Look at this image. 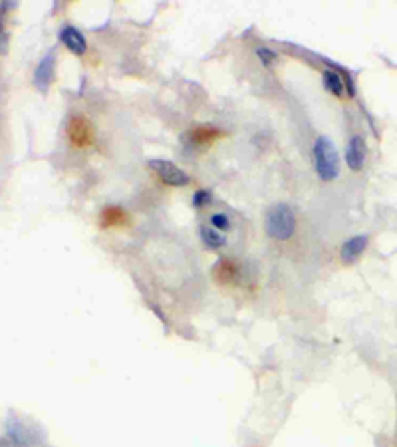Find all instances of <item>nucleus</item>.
Segmentation results:
<instances>
[{
    "instance_id": "nucleus-2",
    "label": "nucleus",
    "mask_w": 397,
    "mask_h": 447,
    "mask_svg": "<svg viewBox=\"0 0 397 447\" xmlns=\"http://www.w3.org/2000/svg\"><path fill=\"white\" fill-rule=\"evenodd\" d=\"M316 171L322 181H334L340 173V157L330 138L322 136L314 143Z\"/></svg>"
},
{
    "instance_id": "nucleus-15",
    "label": "nucleus",
    "mask_w": 397,
    "mask_h": 447,
    "mask_svg": "<svg viewBox=\"0 0 397 447\" xmlns=\"http://www.w3.org/2000/svg\"><path fill=\"white\" fill-rule=\"evenodd\" d=\"M209 201H211V193H209V191H197V193H195V199H193V203H195L197 207H203Z\"/></svg>"
},
{
    "instance_id": "nucleus-8",
    "label": "nucleus",
    "mask_w": 397,
    "mask_h": 447,
    "mask_svg": "<svg viewBox=\"0 0 397 447\" xmlns=\"http://www.w3.org/2000/svg\"><path fill=\"white\" fill-rule=\"evenodd\" d=\"M129 221V217H127V213H125L122 207H106V209L102 211V215H99V223L102 227H106V229H110V227H122Z\"/></svg>"
},
{
    "instance_id": "nucleus-7",
    "label": "nucleus",
    "mask_w": 397,
    "mask_h": 447,
    "mask_svg": "<svg viewBox=\"0 0 397 447\" xmlns=\"http://www.w3.org/2000/svg\"><path fill=\"white\" fill-rule=\"evenodd\" d=\"M60 40L64 42V46L68 48L70 52H74L78 56H82L83 52H86V48H88L83 34L78 29H74V26H66V29L62 30Z\"/></svg>"
},
{
    "instance_id": "nucleus-16",
    "label": "nucleus",
    "mask_w": 397,
    "mask_h": 447,
    "mask_svg": "<svg viewBox=\"0 0 397 447\" xmlns=\"http://www.w3.org/2000/svg\"><path fill=\"white\" fill-rule=\"evenodd\" d=\"M259 56H261L262 62H264V64L268 66V64L273 62L274 58H276V54H274V52H270L268 48H259Z\"/></svg>"
},
{
    "instance_id": "nucleus-4",
    "label": "nucleus",
    "mask_w": 397,
    "mask_h": 447,
    "mask_svg": "<svg viewBox=\"0 0 397 447\" xmlns=\"http://www.w3.org/2000/svg\"><path fill=\"white\" fill-rule=\"evenodd\" d=\"M149 168L157 173V177H161V181L171 185V187H185L189 183V175L179 169L175 163L165 161V159H151Z\"/></svg>"
},
{
    "instance_id": "nucleus-6",
    "label": "nucleus",
    "mask_w": 397,
    "mask_h": 447,
    "mask_svg": "<svg viewBox=\"0 0 397 447\" xmlns=\"http://www.w3.org/2000/svg\"><path fill=\"white\" fill-rule=\"evenodd\" d=\"M366 155H368V149H366V141L362 136H354L350 143H348V149H346V163L348 168L352 171H359L364 168L366 163Z\"/></svg>"
},
{
    "instance_id": "nucleus-13",
    "label": "nucleus",
    "mask_w": 397,
    "mask_h": 447,
    "mask_svg": "<svg viewBox=\"0 0 397 447\" xmlns=\"http://www.w3.org/2000/svg\"><path fill=\"white\" fill-rule=\"evenodd\" d=\"M215 275H217V279L222 284H229V282H233L234 275H236V268L231 261H222L219 263V266L215 268Z\"/></svg>"
},
{
    "instance_id": "nucleus-9",
    "label": "nucleus",
    "mask_w": 397,
    "mask_h": 447,
    "mask_svg": "<svg viewBox=\"0 0 397 447\" xmlns=\"http://www.w3.org/2000/svg\"><path fill=\"white\" fill-rule=\"evenodd\" d=\"M219 138H225V133L213 126H199L191 131V141L195 145H206V143L217 141Z\"/></svg>"
},
{
    "instance_id": "nucleus-12",
    "label": "nucleus",
    "mask_w": 397,
    "mask_h": 447,
    "mask_svg": "<svg viewBox=\"0 0 397 447\" xmlns=\"http://www.w3.org/2000/svg\"><path fill=\"white\" fill-rule=\"evenodd\" d=\"M324 88L328 90L330 94H334L336 98H342L343 92H346V82H343L340 74L328 70L324 72Z\"/></svg>"
},
{
    "instance_id": "nucleus-11",
    "label": "nucleus",
    "mask_w": 397,
    "mask_h": 447,
    "mask_svg": "<svg viewBox=\"0 0 397 447\" xmlns=\"http://www.w3.org/2000/svg\"><path fill=\"white\" fill-rule=\"evenodd\" d=\"M201 238H203V243H205L209 249H215V251H219L222 249L225 245H227V238L225 235L217 231V229H213V227H201Z\"/></svg>"
},
{
    "instance_id": "nucleus-5",
    "label": "nucleus",
    "mask_w": 397,
    "mask_h": 447,
    "mask_svg": "<svg viewBox=\"0 0 397 447\" xmlns=\"http://www.w3.org/2000/svg\"><path fill=\"white\" fill-rule=\"evenodd\" d=\"M368 243H370V237H368V235H356V237L343 241V245L340 247V257H342L343 263H346V265L356 263L357 259L364 254V251L368 249Z\"/></svg>"
},
{
    "instance_id": "nucleus-10",
    "label": "nucleus",
    "mask_w": 397,
    "mask_h": 447,
    "mask_svg": "<svg viewBox=\"0 0 397 447\" xmlns=\"http://www.w3.org/2000/svg\"><path fill=\"white\" fill-rule=\"evenodd\" d=\"M52 76H54V56L48 54L36 68V86L40 90H46L52 82Z\"/></svg>"
},
{
    "instance_id": "nucleus-14",
    "label": "nucleus",
    "mask_w": 397,
    "mask_h": 447,
    "mask_svg": "<svg viewBox=\"0 0 397 447\" xmlns=\"http://www.w3.org/2000/svg\"><path fill=\"white\" fill-rule=\"evenodd\" d=\"M211 225H213V229H217V231H229V229H231L229 217L222 215V213H215V215L211 217Z\"/></svg>"
},
{
    "instance_id": "nucleus-1",
    "label": "nucleus",
    "mask_w": 397,
    "mask_h": 447,
    "mask_svg": "<svg viewBox=\"0 0 397 447\" xmlns=\"http://www.w3.org/2000/svg\"><path fill=\"white\" fill-rule=\"evenodd\" d=\"M264 229H266L268 237H273L274 241H288L296 231V217L288 205L278 203V205H273L266 213Z\"/></svg>"
},
{
    "instance_id": "nucleus-3",
    "label": "nucleus",
    "mask_w": 397,
    "mask_h": 447,
    "mask_svg": "<svg viewBox=\"0 0 397 447\" xmlns=\"http://www.w3.org/2000/svg\"><path fill=\"white\" fill-rule=\"evenodd\" d=\"M68 138L76 147H90L96 140V129L83 115H74L68 124Z\"/></svg>"
}]
</instances>
